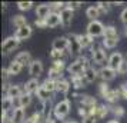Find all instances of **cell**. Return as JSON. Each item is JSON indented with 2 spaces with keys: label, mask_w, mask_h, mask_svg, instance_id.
<instances>
[{
  "label": "cell",
  "mask_w": 127,
  "mask_h": 123,
  "mask_svg": "<svg viewBox=\"0 0 127 123\" xmlns=\"http://www.w3.org/2000/svg\"><path fill=\"white\" fill-rule=\"evenodd\" d=\"M90 63H92V60L87 57V56H84V54H81L80 57L74 59V60L67 66V72H69L70 77L79 76V75H84V72L87 70V67L92 66Z\"/></svg>",
  "instance_id": "6da1fadb"
},
{
  "label": "cell",
  "mask_w": 127,
  "mask_h": 123,
  "mask_svg": "<svg viewBox=\"0 0 127 123\" xmlns=\"http://www.w3.org/2000/svg\"><path fill=\"white\" fill-rule=\"evenodd\" d=\"M120 40V36L117 32V27H114L113 24L106 26L104 29V35H103V41H101V46L104 49H114L117 46V43Z\"/></svg>",
  "instance_id": "7a4b0ae2"
},
{
  "label": "cell",
  "mask_w": 127,
  "mask_h": 123,
  "mask_svg": "<svg viewBox=\"0 0 127 123\" xmlns=\"http://www.w3.org/2000/svg\"><path fill=\"white\" fill-rule=\"evenodd\" d=\"M89 52H90V60H92V63H94V65L103 67V66L109 62L107 52H106V49H104L101 44H94Z\"/></svg>",
  "instance_id": "3957f363"
},
{
  "label": "cell",
  "mask_w": 127,
  "mask_h": 123,
  "mask_svg": "<svg viewBox=\"0 0 127 123\" xmlns=\"http://www.w3.org/2000/svg\"><path fill=\"white\" fill-rule=\"evenodd\" d=\"M70 109H71V103H70L69 99L60 100V102L56 103V106H54L53 116L56 117V120H62V122H64V120H66V117L69 116Z\"/></svg>",
  "instance_id": "277c9868"
},
{
  "label": "cell",
  "mask_w": 127,
  "mask_h": 123,
  "mask_svg": "<svg viewBox=\"0 0 127 123\" xmlns=\"http://www.w3.org/2000/svg\"><path fill=\"white\" fill-rule=\"evenodd\" d=\"M67 39H69V54L70 56H74L76 59L80 57L83 54V47L80 44V40H79V35L76 33H71V35H67Z\"/></svg>",
  "instance_id": "5b68a950"
},
{
  "label": "cell",
  "mask_w": 127,
  "mask_h": 123,
  "mask_svg": "<svg viewBox=\"0 0 127 123\" xmlns=\"http://www.w3.org/2000/svg\"><path fill=\"white\" fill-rule=\"evenodd\" d=\"M104 29H106V26L100 20H93V22H90L87 24L86 35L92 36L93 39H96V37H100V36L104 35Z\"/></svg>",
  "instance_id": "8992f818"
},
{
  "label": "cell",
  "mask_w": 127,
  "mask_h": 123,
  "mask_svg": "<svg viewBox=\"0 0 127 123\" xmlns=\"http://www.w3.org/2000/svg\"><path fill=\"white\" fill-rule=\"evenodd\" d=\"M74 97H76V100L79 102V106L87 107V109H90V110H93V109L98 105L97 99H96L94 96H90V94H79L77 92H76Z\"/></svg>",
  "instance_id": "52a82bcc"
},
{
  "label": "cell",
  "mask_w": 127,
  "mask_h": 123,
  "mask_svg": "<svg viewBox=\"0 0 127 123\" xmlns=\"http://www.w3.org/2000/svg\"><path fill=\"white\" fill-rule=\"evenodd\" d=\"M19 44H20V40H17L14 36H9V37H6L4 40H3V43H1V53L6 56V54H10L12 52H14L16 49L19 47Z\"/></svg>",
  "instance_id": "ba28073f"
},
{
  "label": "cell",
  "mask_w": 127,
  "mask_h": 123,
  "mask_svg": "<svg viewBox=\"0 0 127 123\" xmlns=\"http://www.w3.org/2000/svg\"><path fill=\"white\" fill-rule=\"evenodd\" d=\"M123 63H124V57H123V54H121L120 52H114L109 56L107 66H109L110 69H113L114 72H117V73H119V70L121 69Z\"/></svg>",
  "instance_id": "9c48e42d"
},
{
  "label": "cell",
  "mask_w": 127,
  "mask_h": 123,
  "mask_svg": "<svg viewBox=\"0 0 127 123\" xmlns=\"http://www.w3.org/2000/svg\"><path fill=\"white\" fill-rule=\"evenodd\" d=\"M60 17H62V26H63L64 29H67V27L71 26V22H73V17H74V10L70 9L66 4V7L60 12Z\"/></svg>",
  "instance_id": "30bf717a"
},
{
  "label": "cell",
  "mask_w": 127,
  "mask_h": 123,
  "mask_svg": "<svg viewBox=\"0 0 127 123\" xmlns=\"http://www.w3.org/2000/svg\"><path fill=\"white\" fill-rule=\"evenodd\" d=\"M43 72H44V66L41 63V60L34 59L29 66V75H32V77H34V79H39L43 75Z\"/></svg>",
  "instance_id": "8fae6325"
},
{
  "label": "cell",
  "mask_w": 127,
  "mask_h": 123,
  "mask_svg": "<svg viewBox=\"0 0 127 123\" xmlns=\"http://www.w3.org/2000/svg\"><path fill=\"white\" fill-rule=\"evenodd\" d=\"M116 75H117V72H114L113 69H110L109 66H103V67L98 69V77L101 79V82H106V83L111 82L116 77Z\"/></svg>",
  "instance_id": "7c38bea8"
},
{
  "label": "cell",
  "mask_w": 127,
  "mask_h": 123,
  "mask_svg": "<svg viewBox=\"0 0 127 123\" xmlns=\"http://www.w3.org/2000/svg\"><path fill=\"white\" fill-rule=\"evenodd\" d=\"M41 86V83L39 82V79H34V77H32L30 80H27V82L24 83V86H23V90H24V93H27V94H36L37 93V90H39V87Z\"/></svg>",
  "instance_id": "4fadbf2b"
},
{
  "label": "cell",
  "mask_w": 127,
  "mask_h": 123,
  "mask_svg": "<svg viewBox=\"0 0 127 123\" xmlns=\"http://www.w3.org/2000/svg\"><path fill=\"white\" fill-rule=\"evenodd\" d=\"M52 49L60 50V52H67V50H69V39H67V36L56 37L52 43Z\"/></svg>",
  "instance_id": "5bb4252c"
},
{
  "label": "cell",
  "mask_w": 127,
  "mask_h": 123,
  "mask_svg": "<svg viewBox=\"0 0 127 123\" xmlns=\"http://www.w3.org/2000/svg\"><path fill=\"white\" fill-rule=\"evenodd\" d=\"M33 35V27L30 26V24H26V26H23V27H20V29H17L16 32H14V37L17 39V40H27L30 36Z\"/></svg>",
  "instance_id": "9a60e30c"
},
{
  "label": "cell",
  "mask_w": 127,
  "mask_h": 123,
  "mask_svg": "<svg viewBox=\"0 0 127 123\" xmlns=\"http://www.w3.org/2000/svg\"><path fill=\"white\" fill-rule=\"evenodd\" d=\"M52 13L50 3H41L36 6V17L37 19H47Z\"/></svg>",
  "instance_id": "2e32d148"
},
{
  "label": "cell",
  "mask_w": 127,
  "mask_h": 123,
  "mask_svg": "<svg viewBox=\"0 0 127 123\" xmlns=\"http://www.w3.org/2000/svg\"><path fill=\"white\" fill-rule=\"evenodd\" d=\"M54 106L53 105V99H49L46 100V102H43V105H41V116H43V119H49V117H52L53 112H54Z\"/></svg>",
  "instance_id": "e0dca14e"
},
{
  "label": "cell",
  "mask_w": 127,
  "mask_h": 123,
  "mask_svg": "<svg viewBox=\"0 0 127 123\" xmlns=\"http://www.w3.org/2000/svg\"><path fill=\"white\" fill-rule=\"evenodd\" d=\"M70 87H71V83H70V80H67V79H60V80H57L56 82V93H62V94H66L70 92Z\"/></svg>",
  "instance_id": "ac0fdd59"
},
{
  "label": "cell",
  "mask_w": 127,
  "mask_h": 123,
  "mask_svg": "<svg viewBox=\"0 0 127 123\" xmlns=\"http://www.w3.org/2000/svg\"><path fill=\"white\" fill-rule=\"evenodd\" d=\"M109 113H110V106L109 105H97L93 109V115L96 116L97 120H103Z\"/></svg>",
  "instance_id": "d6986e66"
},
{
  "label": "cell",
  "mask_w": 127,
  "mask_h": 123,
  "mask_svg": "<svg viewBox=\"0 0 127 123\" xmlns=\"http://www.w3.org/2000/svg\"><path fill=\"white\" fill-rule=\"evenodd\" d=\"M70 83H71V87L76 89V90H80V89L86 87V84H89V83L86 82V77H84V75L71 76V77H70Z\"/></svg>",
  "instance_id": "ffe728a7"
},
{
  "label": "cell",
  "mask_w": 127,
  "mask_h": 123,
  "mask_svg": "<svg viewBox=\"0 0 127 123\" xmlns=\"http://www.w3.org/2000/svg\"><path fill=\"white\" fill-rule=\"evenodd\" d=\"M14 60H17L23 67H24V66H30V63L33 62L32 54H30V52H27V50H23V52L17 53V54H16V57H14Z\"/></svg>",
  "instance_id": "44dd1931"
},
{
  "label": "cell",
  "mask_w": 127,
  "mask_h": 123,
  "mask_svg": "<svg viewBox=\"0 0 127 123\" xmlns=\"http://www.w3.org/2000/svg\"><path fill=\"white\" fill-rule=\"evenodd\" d=\"M10 117H12V120L14 123H24L26 122V110H24L23 107H20V109H13L12 113H10Z\"/></svg>",
  "instance_id": "7402d4cb"
},
{
  "label": "cell",
  "mask_w": 127,
  "mask_h": 123,
  "mask_svg": "<svg viewBox=\"0 0 127 123\" xmlns=\"http://www.w3.org/2000/svg\"><path fill=\"white\" fill-rule=\"evenodd\" d=\"M46 23H47V27L50 29H54L57 26H62V17H60V13H54L52 12L50 16L46 19Z\"/></svg>",
  "instance_id": "603a6c76"
},
{
  "label": "cell",
  "mask_w": 127,
  "mask_h": 123,
  "mask_svg": "<svg viewBox=\"0 0 127 123\" xmlns=\"http://www.w3.org/2000/svg\"><path fill=\"white\" fill-rule=\"evenodd\" d=\"M23 93H24V90L20 84H12V86L9 87V90L6 92V96L10 97V99H17V97H20Z\"/></svg>",
  "instance_id": "cb8c5ba5"
},
{
  "label": "cell",
  "mask_w": 127,
  "mask_h": 123,
  "mask_svg": "<svg viewBox=\"0 0 127 123\" xmlns=\"http://www.w3.org/2000/svg\"><path fill=\"white\" fill-rule=\"evenodd\" d=\"M10 23H12V26L16 27V30L20 29V27H23V26H26V24H29L27 23V19L24 17L23 14H14V16H12Z\"/></svg>",
  "instance_id": "d4e9b609"
},
{
  "label": "cell",
  "mask_w": 127,
  "mask_h": 123,
  "mask_svg": "<svg viewBox=\"0 0 127 123\" xmlns=\"http://www.w3.org/2000/svg\"><path fill=\"white\" fill-rule=\"evenodd\" d=\"M84 77H86V82L89 83V84H90V83H94L96 79L98 77V70L96 67H93V66H89L87 70L84 72Z\"/></svg>",
  "instance_id": "484cf974"
},
{
  "label": "cell",
  "mask_w": 127,
  "mask_h": 123,
  "mask_svg": "<svg viewBox=\"0 0 127 123\" xmlns=\"http://www.w3.org/2000/svg\"><path fill=\"white\" fill-rule=\"evenodd\" d=\"M7 70H9L10 77L12 76H17V75H20V72L23 70V66L20 65L17 60H12V62L9 63V66H7Z\"/></svg>",
  "instance_id": "4316f807"
},
{
  "label": "cell",
  "mask_w": 127,
  "mask_h": 123,
  "mask_svg": "<svg viewBox=\"0 0 127 123\" xmlns=\"http://www.w3.org/2000/svg\"><path fill=\"white\" fill-rule=\"evenodd\" d=\"M79 40H80V44H81V47H83V50H84V49H89V50H90V49L94 46V39L89 35H79Z\"/></svg>",
  "instance_id": "83f0119b"
},
{
  "label": "cell",
  "mask_w": 127,
  "mask_h": 123,
  "mask_svg": "<svg viewBox=\"0 0 127 123\" xmlns=\"http://www.w3.org/2000/svg\"><path fill=\"white\" fill-rule=\"evenodd\" d=\"M100 10H98L97 6H89L86 9V17L90 20V22H93V20H98L97 17H100Z\"/></svg>",
  "instance_id": "f1b7e54d"
},
{
  "label": "cell",
  "mask_w": 127,
  "mask_h": 123,
  "mask_svg": "<svg viewBox=\"0 0 127 123\" xmlns=\"http://www.w3.org/2000/svg\"><path fill=\"white\" fill-rule=\"evenodd\" d=\"M110 113L114 116L116 120H119V119H121V117H124L126 110H124V107H123V106L114 105V106H110Z\"/></svg>",
  "instance_id": "f546056e"
},
{
  "label": "cell",
  "mask_w": 127,
  "mask_h": 123,
  "mask_svg": "<svg viewBox=\"0 0 127 123\" xmlns=\"http://www.w3.org/2000/svg\"><path fill=\"white\" fill-rule=\"evenodd\" d=\"M67 56H70L69 52H60V50H54V49H52V52H50V57H52L53 62H57V60H66Z\"/></svg>",
  "instance_id": "4dcf8cb0"
},
{
  "label": "cell",
  "mask_w": 127,
  "mask_h": 123,
  "mask_svg": "<svg viewBox=\"0 0 127 123\" xmlns=\"http://www.w3.org/2000/svg\"><path fill=\"white\" fill-rule=\"evenodd\" d=\"M13 103H14V99H10V97H7V96H4V97H3V100H1V110H4V112H9V113H12V110L14 109V106H13Z\"/></svg>",
  "instance_id": "1f68e13d"
},
{
  "label": "cell",
  "mask_w": 127,
  "mask_h": 123,
  "mask_svg": "<svg viewBox=\"0 0 127 123\" xmlns=\"http://www.w3.org/2000/svg\"><path fill=\"white\" fill-rule=\"evenodd\" d=\"M36 96H37V97H39L41 102H46V100H49V99H53V97H52L53 94L50 93V92H47V90L43 87V86H40V87H39V90H37Z\"/></svg>",
  "instance_id": "d6a6232c"
},
{
  "label": "cell",
  "mask_w": 127,
  "mask_h": 123,
  "mask_svg": "<svg viewBox=\"0 0 127 123\" xmlns=\"http://www.w3.org/2000/svg\"><path fill=\"white\" fill-rule=\"evenodd\" d=\"M41 86L46 89L47 92H50V93H56V82L52 80V79H44L43 83H41Z\"/></svg>",
  "instance_id": "836d02e7"
},
{
  "label": "cell",
  "mask_w": 127,
  "mask_h": 123,
  "mask_svg": "<svg viewBox=\"0 0 127 123\" xmlns=\"http://www.w3.org/2000/svg\"><path fill=\"white\" fill-rule=\"evenodd\" d=\"M19 99H20V105H22V107H23V109H26L27 106L32 105L33 96H32V94H27V93H23L20 97H19Z\"/></svg>",
  "instance_id": "e575fe53"
},
{
  "label": "cell",
  "mask_w": 127,
  "mask_h": 123,
  "mask_svg": "<svg viewBox=\"0 0 127 123\" xmlns=\"http://www.w3.org/2000/svg\"><path fill=\"white\" fill-rule=\"evenodd\" d=\"M16 6H17V9L22 10V12H27V10H30L32 7L34 6V3H33V1H17Z\"/></svg>",
  "instance_id": "d590c367"
},
{
  "label": "cell",
  "mask_w": 127,
  "mask_h": 123,
  "mask_svg": "<svg viewBox=\"0 0 127 123\" xmlns=\"http://www.w3.org/2000/svg\"><path fill=\"white\" fill-rule=\"evenodd\" d=\"M110 90H111V89L109 87V84H107L106 82H101L100 84H98V94H100L103 99L106 97V96H107V94H109Z\"/></svg>",
  "instance_id": "8d00e7d4"
},
{
  "label": "cell",
  "mask_w": 127,
  "mask_h": 123,
  "mask_svg": "<svg viewBox=\"0 0 127 123\" xmlns=\"http://www.w3.org/2000/svg\"><path fill=\"white\" fill-rule=\"evenodd\" d=\"M96 6L98 7V10H100V13H109L110 9H111V3L110 1H98Z\"/></svg>",
  "instance_id": "74e56055"
},
{
  "label": "cell",
  "mask_w": 127,
  "mask_h": 123,
  "mask_svg": "<svg viewBox=\"0 0 127 123\" xmlns=\"http://www.w3.org/2000/svg\"><path fill=\"white\" fill-rule=\"evenodd\" d=\"M41 120H43V116H41V113H40V112H39V113L36 112V113H33L32 116L27 117L24 123H41Z\"/></svg>",
  "instance_id": "f35d334b"
},
{
  "label": "cell",
  "mask_w": 127,
  "mask_h": 123,
  "mask_svg": "<svg viewBox=\"0 0 127 123\" xmlns=\"http://www.w3.org/2000/svg\"><path fill=\"white\" fill-rule=\"evenodd\" d=\"M50 7H52V12L60 13L66 7V3H63V1H53V3H50Z\"/></svg>",
  "instance_id": "ab89813d"
},
{
  "label": "cell",
  "mask_w": 127,
  "mask_h": 123,
  "mask_svg": "<svg viewBox=\"0 0 127 123\" xmlns=\"http://www.w3.org/2000/svg\"><path fill=\"white\" fill-rule=\"evenodd\" d=\"M117 92H119V96L120 99H126L127 100V83H123L117 87Z\"/></svg>",
  "instance_id": "60d3db41"
},
{
  "label": "cell",
  "mask_w": 127,
  "mask_h": 123,
  "mask_svg": "<svg viewBox=\"0 0 127 123\" xmlns=\"http://www.w3.org/2000/svg\"><path fill=\"white\" fill-rule=\"evenodd\" d=\"M34 26L37 29H47V23H46V19H36Z\"/></svg>",
  "instance_id": "b9f144b4"
},
{
  "label": "cell",
  "mask_w": 127,
  "mask_h": 123,
  "mask_svg": "<svg viewBox=\"0 0 127 123\" xmlns=\"http://www.w3.org/2000/svg\"><path fill=\"white\" fill-rule=\"evenodd\" d=\"M70 9H73V10H77V9H80L83 6V3L81 1H70V3H66Z\"/></svg>",
  "instance_id": "7bdbcfd3"
},
{
  "label": "cell",
  "mask_w": 127,
  "mask_h": 123,
  "mask_svg": "<svg viewBox=\"0 0 127 123\" xmlns=\"http://www.w3.org/2000/svg\"><path fill=\"white\" fill-rule=\"evenodd\" d=\"M96 122H97V119H96L94 115H89V116H86L81 120V123H96Z\"/></svg>",
  "instance_id": "ee69618b"
},
{
  "label": "cell",
  "mask_w": 127,
  "mask_h": 123,
  "mask_svg": "<svg viewBox=\"0 0 127 123\" xmlns=\"http://www.w3.org/2000/svg\"><path fill=\"white\" fill-rule=\"evenodd\" d=\"M120 20L123 22L124 26H127V7H124V9H123V12L120 13Z\"/></svg>",
  "instance_id": "f6af8a7d"
},
{
  "label": "cell",
  "mask_w": 127,
  "mask_h": 123,
  "mask_svg": "<svg viewBox=\"0 0 127 123\" xmlns=\"http://www.w3.org/2000/svg\"><path fill=\"white\" fill-rule=\"evenodd\" d=\"M1 77H3V82H7V80H9L10 75H9V70H7V67H3V70H1Z\"/></svg>",
  "instance_id": "bcb514c9"
},
{
  "label": "cell",
  "mask_w": 127,
  "mask_h": 123,
  "mask_svg": "<svg viewBox=\"0 0 127 123\" xmlns=\"http://www.w3.org/2000/svg\"><path fill=\"white\" fill-rule=\"evenodd\" d=\"M117 75H120V76H124V75H127V60L123 63V66H121V69L119 70V73Z\"/></svg>",
  "instance_id": "7dc6e473"
},
{
  "label": "cell",
  "mask_w": 127,
  "mask_h": 123,
  "mask_svg": "<svg viewBox=\"0 0 127 123\" xmlns=\"http://www.w3.org/2000/svg\"><path fill=\"white\" fill-rule=\"evenodd\" d=\"M62 123H79L77 120H73V119H69V120H64V122H62Z\"/></svg>",
  "instance_id": "c3c4849f"
},
{
  "label": "cell",
  "mask_w": 127,
  "mask_h": 123,
  "mask_svg": "<svg viewBox=\"0 0 127 123\" xmlns=\"http://www.w3.org/2000/svg\"><path fill=\"white\" fill-rule=\"evenodd\" d=\"M107 123H120L119 120H116V119H111V120H109Z\"/></svg>",
  "instance_id": "681fc988"
},
{
  "label": "cell",
  "mask_w": 127,
  "mask_h": 123,
  "mask_svg": "<svg viewBox=\"0 0 127 123\" xmlns=\"http://www.w3.org/2000/svg\"><path fill=\"white\" fill-rule=\"evenodd\" d=\"M1 10L6 12V3H1Z\"/></svg>",
  "instance_id": "f907efd6"
},
{
  "label": "cell",
  "mask_w": 127,
  "mask_h": 123,
  "mask_svg": "<svg viewBox=\"0 0 127 123\" xmlns=\"http://www.w3.org/2000/svg\"><path fill=\"white\" fill-rule=\"evenodd\" d=\"M3 123H14V122L12 120V117H9V119H7L6 122H3Z\"/></svg>",
  "instance_id": "816d5d0a"
},
{
  "label": "cell",
  "mask_w": 127,
  "mask_h": 123,
  "mask_svg": "<svg viewBox=\"0 0 127 123\" xmlns=\"http://www.w3.org/2000/svg\"><path fill=\"white\" fill-rule=\"evenodd\" d=\"M124 36H126V37H127V26H126V27H124Z\"/></svg>",
  "instance_id": "f5cc1de1"
}]
</instances>
